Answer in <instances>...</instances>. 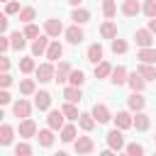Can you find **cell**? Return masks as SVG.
<instances>
[{
  "label": "cell",
  "mask_w": 156,
  "mask_h": 156,
  "mask_svg": "<svg viewBox=\"0 0 156 156\" xmlns=\"http://www.w3.org/2000/svg\"><path fill=\"white\" fill-rule=\"evenodd\" d=\"M10 85H12V76L7 71H2L0 73V88H10Z\"/></svg>",
  "instance_id": "cell-45"
},
{
  "label": "cell",
  "mask_w": 156,
  "mask_h": 156,
  "mask_svg": "<svg viewBox=\"0 0 156 156\" xmlns=\"http://www.w3.org/2000/svg\"><path fill=\"white\" fill-rule=\"evenodd\" d=\"M7 49H10V39H7V37H2V34H0V54H5V51H7Z\"/></svg>",
  "instance_id": "cell-47"
},
{
  "label": "cell",
  "mask_w": 156,
  "mask_h": 156,
  "mask_svg": "<svg viewBox=\"0 0 156 156\" xmlns=\"http://www.w3.org/2000/svg\"><path fill=\"white\" fill-rule=\"evenodd\" d=\"M12 139H15V129L10 124H2L0 122V146H10Z\"/></svg>",
  "instance_id": "cell-23"
},
{
  "label": "cell",
  "mask_w": 156,
  "mask_h": 156,
  "mask_svg": "<svg viewBox=\"0 0 156 156\" xmlns=\"http://www.w3.org/2000/svg\"><path fill=\"white\" fill-rule=\"evenodd\" d=\"M73 149H76V154H93L95 151V141L90 136H78L76 144H73Z\"/></svg>",
  "instance_id": "cell-9"
},
{
  "label": "cell",
  "mask_w": 156,
  "mask_h": 156,
  "mask_svg": "<svg viewBox=\"0 0 156 156\" xmlns=\"http://www.w3.org/2000/svg\"><path fill=\"white\" fill-rule=\"evenodd\" d=\"M37 66H34V58L32 56H24V58H20V71L22 73H32Z\"/></svg>",
  "instance_id": "cell-38"
},
{
  "label": "cell",
  "mask_w": 156,
  "mask_h": 156,
  "mask_svg": "<svg viewBox=\"0 0 156 156\" xmlns=\"http://www.w3.org/2000/svg\"><path fill=\"white\" fill-rule=\"evenodd\" d=\"M5 32H7V15L0 12V34H5Z\"/></svg>",
  "instance_id": "cell-49"
},
{
  "label": "cell",
  "mask_w": 156,
  "mask_h": 156,
  "mask_svg": "<svg viewBox=\"0 0 156 156\" xmlns=\"http://www.w3.org/2000/svg\"><path fill=\"white\" fill-rule=\"evenodd\" d=\"M0 2H10V0H0Z\"/></svg>",
  "instance_id": "cell-53"
},
{
  "label": "cell",
  "mask_w": 156,
  "mask_h": 156,
  "mask_svg": "<svg viewBox=\"0 0 156 156\" xmlns=\"http://www.w3.org/2000/svg\"><path fill=\"white\" fill-rule=\"evenodd\" d=\"M27 37H24V32H12L10 34V49H15V51H22L24 46H27V41H24Z\"/></svg>",
  "instance_id": "cell-24"
},
{
  "label": "cell",
  "mask_w": 156,
  "mask_h": 156,
  "mask_svg": "<svg viewBox=\"0 0 156 156\" xmlns=\"http://www.w3.org/2000/svg\"><path fill=\"white\" fill-rule=\"evenodd\" d=\"M68 83H71V85H83V83H85V73H83L80 68H78V71L71 68V73H68Z\"/></svg>",
  "instance_id": "cell-35"
},
{
  "label": "cell",
  "mask_w": 156,
  "mask_h": 156,
  "mask_svg": "<svg viewBox=\"0 0 156 156\" xmlns=\"http://www.w3.org/2000/svg\"><path fill=\"white\" fill-rule=\"evenodd\" d=\"M127 49H129V44H127L124 39H117V37L112 39V51H115V54H127Z\"/></svg>",
  "instance_id": "cell-39"
},
{
  "label": "cell",
  "mask_w": 156,
  "mask_h": 156,
  "mask_svg": "<svg viewBox=\"0 0 156 156\" xmlns=\"http://www.w3.org/2000/svg\"><path fill=\"white\" fill-rule=\"evenodd\" d=\"M112 119H115V124H117V127H119L122 132L132 127V115H129L127 110H119L117 115H112Z\"/></svg>",
  "instance_id": "cell-17"
},
{
  "label": "cell",
  "mask_w": 156,
  "mask_h": 156,
  "mask_svg": "<svg viewBox=\"0 0 156 156\" xmlns=\"http://www.w3.org/2000/svg\"><path fill=\"white\" fill-rule=\"evenodd\" d=\"M66 2H68V5H73V7H78V5L83 2V0H66Z\"/></svg>",
  "instance_id": "cell-51"
},
{
  "label": "cell",
  "mask_w": 156,
  "mask_h": 156,
  "mask_svg": "<svg viewBox=\"0 0 156 156\" xmlns=\"http://www.w3.org/2000/svg\"><path fill=\"white\" fill-rule=\"evenodd\" d=\"M34 17H37V10H34V7H22V10H20V22L29 24Z\"/></svg>",
  "instance_id": "cell-37"
},
{
  "label": "cell",
  "mask_w": 156,
  "mask_h": 156,
  "mask_svg": "<svg viewBox=\"0 0 156 156\" xmlns=\"http://www.w3.org/2000/svg\"><path fill=\"white\" fill-rule=\"evenodd\" d=\"M61 141H63V144L76 141V127H73V124H63V127H61Z\"/></svg>",
  "instance_id": "cell-31"
},
{
  "label": "cell",
  "mask_w": 156,
  "mask_h": 156,
  "mask_svg": "<svg viewBox=\"0 0 156 156\" xmlns=\"http://www.w3.org/2000/svg\"><path fill=\"white\" fill-rule=\"evenodd\" d=\"M24 37L37 39V37H39V27H37V24H32V22H29V24H24Z\"/></svg>",
  "instance_id": "cell-44"
},
{
  "label": "cell",
  "mask_w": 156,
  "mask_h": 156,
  "mask_svg": "<svg viewBox=\"0 0 156 156\" xmlns=\"http://www.w3.org/2000/svg\"><path fill=\"white\" fill-rule=\"evenodd\" d=\"M20 10H22V7H20V2H17V0L5 2V15H7V17H10V15H20Z\"/></svg>",
  "instance_id": "cell-42"
},
{
  "label": "cell",
  "mask_w": 156,
  "mask_h": 156,
  "mask_svg": "<svg viewBox=\"0 0 156 156\" xmlns=\"http://www.w3.org/2000/svg\"><path fill=\"white\" fill-rule=\"evenodd\" d=\"M139 12H141L139 0H124V2H122V15H124V17H136Z\"/></svg>",
  "instance_id": "cell-18"
},
{
  "label": "cell",
  "mask_w": 156,
  "mask_h": 156,
  "mask_svg": "<svg viewBox=\"0 0 156 156\" xmlns=\"http://www.w3.org/2000/svg\"><path fill=\"white\" fill-rule=\"evenodd\" d=\"M5 119V112H2V105H0V122Z\"/></svg>",
  "instance_id": "cell-52"
},
{
  "label": "cell",
  "mask_w": 156,
  "mask_h": 156,
  "mask_svg": "<svg viewBox=\"0 0 156 156\" xmlns=\"http://www.w3.org/2000/svg\"><path fill=\"white\" fill-rule=\"evenodd\" d=\"M127 85L132 88V90H136V93H144V88H146V80L134 71V73H129L127 76Z\"/></svg>",
  "instance_id": "cell-14"
},
{
  "label": "cell",
  "mask_w": 156,
  "mask_h": 156,
  "mask_svg": "<svg viewBox=\"0 0 156 156\" xmlns=\"http://www.w3.org/2000/svg\"><path fill=\"white\" fill-rule=\"evenodd\" d=\"M71 20H73L76 24H85V22L90 20V12H88V10H83V7H76V10L71 12Z\"/></svg>",
  "instance_id": "cell-30"
},
{
  "label": "cell",
  "mask_w": 156,
  "mask_h": 156,
  "mask_svg": "<svg viewBox=\"0 0 156 156\" xmlns=\"http://www.w3.org/2000/svg\"><path fill=\"white\" fill-rule=\"evenodd\" d=\"M90 115L95 117V122H98V124H105V122H110V119H112V112H110V107H107V105H102V102H95Z\"/></svg>",
  "instance_id": "cell-4"
},
{
  "label": "cell",
  "mask_w": 156,
  "mask_h": 156,
  "mask_svg": "<svg viewBox=\"0 0 156 156\" xmlns=\"http://www.w3.org/2000/svg\"><path fill=\"white\" fill-rule=\"evenodd\" d=\"M37 141H39V146L49 149V146L54 144V129H51V127H49V129H39V132H37Z\"/></svg>",
  "instance_id": "cell-21"
},
{
  "label": "cell",
  "mask_w": 156,
  "mask_h": 156,
  "mask_svg": "<svg viewBox=\"0 0 156 156\" xmlns=\"http://www.w3.org/2000/svg\"><path fill=\"white\" fill-rule=\"evenodd\" d=\"M124 151H127L129 156H141V154H144V146L134 141V144H124Z\"/></svg>",
  "instance_id": "cell-40"
},
{
  "label": "cell",
  "mask_w": 156,
  "mask_h": 156,
  "mask_svg": "<svg viewBox=\"0 0 156 156\" xmlns=\"http://www.w3.org/2000/svg\"><path fill=\"white\" fill-rule=\"evenodd\" d=\"M61 112H63L68 119H78V115H80V112H78V107H76V102H68V100H66V105L61 107Z\"/></svg>",
  "instance_id": "cell-36"
},
{
  "label": "cell",
  "mask_w": 156,
  "mask_h": 156,
  "mask_svg": "<svg viewBox=\"0 0 156 156\" xmlns=\"http://www.w3.org/2000/svg\"><path fill=\"white\" fill-rule=\"evenodd\" d=\"M12 102V98H10V93L5 90V88H0V105H10Z\"/></svg>",
  "instance_id": "cell-46"
},
{
  "label": "cell",
  "mask_w": 156,
  "mask_h": 156,
  "mask_svg": "<svg viewBox=\"0 0 156 156\" xmlns=\"http://www.w3.org/2000/svg\"><path fill=\"white\" fill-rule=\"evenodd\" d=\"M63 98L68 100V102H80V98H83V93H80V85H66L63 88Z\"/></svg>",
  "instance_id": "cell-20"
},
{
  "label": "cell",
  "mask_w": 156,
  "mask_h": 156,
  "mask_svg": "<svg viewBox=\"0 0 156 156\" xmlns=\"http://www.w3.org/2000/svg\"><path fill=\"white\" fill-rule=\"evenodd\" d=\"M132 127L136 129V132H146L149 127H151V117L149 115H144L141 110L136 112V117H132Z\"/></svg>",
  "instance_id": "cell-11"
},
{
  "label": "cell",
  "mask_w": 156,
  "mask_h": 156,
  "mask_svg": "<svg viewBox=\"0 0 156 156\" xmlns=\"http://www.w3.org/2000/svg\"><path fill=\"white\" fill-rule=\"evenodd\" d=\"M127 68L124 66H117V68H112V73H110V80L115 83V85H124L127 83Z\"/></svg>",
  "instance_id": "cell-26"
},
{
  "label": "cell",
  "mask_w": 156,
  "mask_h": 156,
  "mask_svg": "<svg viewBox=\"0 0 156 156\" xmlns=\"http://www.w3.org/2000/svg\"><path fill=\"white\" fill-rule=\"evenodd\" d=\"M149 29L156 34V17H151V20H149Z\"/></svg>",
  "instance_id": "cell-50"
},
{
  "label": "cell",
  "mask_w": 156,
  "mask_h": 156,
  "mask_svg": "<svg viewBox=\"0 0 156 156\" xmlns=\"http://www.w3.org/2000/svg\"><path fill=\"white\" fill-rule=\"evenodd\" d=\"M2 71H10V58L0 54V73H2Z\"/></svg>",
  "instance_id": "cell-48"
},
{
  "label": "cell",
  "mask_w": 156,
  "mask_h": 156,
  "mask_svg": "<svg viewBox=\"0 0 156 156\" xmlns=\"http://www.w3.org/2000/svg\"><path fill=\"white\" fill-rule=\"evenodd\" d=\"M141 10H144V15L151 20V17H156V0H146L144 5H141Z\"/></svg>",
  "instance_id": "cell-41"
},
{
  "label": "cell",
  "mask_w": 156,
  "mask_h": 156,
  "mask_svg": "<svg viewBox=\"0 0 156 156\" xmlns=\"http://www.w3.org/2000/svg\"><path fill=\"white\" fill-rule=\"evenodd\" d=\"M95 117L93 115H88V112H83V115H78V127L83 129V132H93L95 129Z\"/></svg>",
  "instance_id": "cell-27"
},
{
  "label": "cell",
  "mask_w": 156,
  "mask_h": 156,
  "mask_svg": "<svg viewBox=\"0 0 156 156\" xmlns=\"http://www.w3.org/2000/svg\"><path fill=\"white\" fill-rule=\"evenodd\" d=\"M134 41H136V46L141 49V46H151L154 44V32L146 27V29H136L134 32Z\"/></svg>",
  "instance_id": "cell-6"
},
{
  "label": "cell",
  "mask_w": 156,
  "mask_h": 156,
  "mask_svg": "<svg viewBox=\"0 0 156 156\" xmlns=\"http://www.w3.org/2000/svg\"><path fill=\"white\" fill-rule=\"evenodd\" d=\"M136 73L149 83V80H156V66H151V63H144V61H139L136 63Z\"/></svg>",
  "instance_id": "cell-12"
},
{
  "label": "cell",
  "mask_w": 156,
  "mask_h": 156,
  "mask_svg": "<svg viewBox=\"0 0 156 156\" xmlns=\"http://www.w3.org/2000/svg\"><path fill=\"white\" fill-rule=\"evenodd\" d=\"M15 154H17V156H29V154H32V146H29L27 141H20V144L15 146Z\"/></svg>",
  "instance_id": "cell-43"
},
{
  "label": "cell",
  "mask_w": 156,
  "mask_h": 156,
  "mask_svg": "<svg viewBox=\"0 0 156 156\" xmlns=\"http://www.w3.org/2000/svg\"><path fill=\"white\" fill-rule=\"evenodd\" d=\"M12 112H15V117H17V119H24V117H29V115H32V102H29V100H24V98H20V100H15V102H12Z\"/></svg>",
  "instance_id": "cell-3"
},
{
  "label": "cell",
  "mask_w": 156,
  "mask_h": 156,
  "mask_svg": "<svg viewBox=\"0 0 156 156\" xmlns=\"http://www.w3.org/2000/svg\"><path fill=\"white\" fill-rule=\"evenodd\" d=\"M102 15H105L107 20H112V17L117 15V2H115V0H102Z\"/></svg>",
  "instance_id": "cell-34"
},
{
  "label": "cell",
  "mask_w": 156,
  "mask_h": 156,
  "mask_svg": "<svg viewBox=\"0 0 156 156\" xmlns=\"http://www.w3.org/2000/svg\"><path fill=\"white\" fill-rule=\"evenodd\" d=\"M100 34H102V39H115L117 37V24L115 22H102V27H100Z\"/></svg>",
  "instance_id": "cell-29"
},
{
  "label": "cell",
  "mask_w": 156,
  "mask_h": 156,
  "mask_svg": "<svg viewBox=\"0 0 156 156\" xmlns=\"http://www.w3.org/2000/svg\"><path fill=\"white\" fill-rule=\"evenodd\" d=\"M20 93H22V95H34V93H37V83H34L32 78L20 80Z\"/></svg>",
  "instance_id": "cell-32"
},
{
  "label": "cell",
  "mask_w": 156,
  "mask_h": 156,
  "mask_svg": "<svg viewBox=\"0 0 156 156\" xmlns=\"http://www.w3.org/2000/svg\"><path fill=\"white\" fill-rule=\"evenodd\" d=\"M136 58L144 61V63H156V49L154 46H141L136 51Z\"/></svg>",
  "instance_id": "cell-22"
},
{
  "label": "cell",
  "mask_w": 156,
  "mask_h": 156,
  "mask_svg": "<svg viewBox=\"0 0 156 156\" xmlns=\"http://www.w3.org/2000/svg\"><path fill=\"white\" fill-rule=\"evenodd\" d=\"M112 73V66L107 63V61H100V63H95V78H107Z\"/></svg>",
  "instance_id": "cell-33"
},
{
  "label": "cell",
  "mask_w": 156,
  "mask_h": 156,
  "mask_svg": "<svg viewBox=\"0 0 156 156\" xmlns=\"http://www.w3.org/2000/svg\"><path fill=\"white\" fill-rule=\"evenodd\" d=\"M17 132H20V136H22V139H32V136H37V124H34V119L24 117V119L20 122Z\"/></svg>",
  "instance_id": "cell-5"
},
{
  "label": "cell",
  "mask_w": 156,
  "mask_h": 156,
  "mask_svg": "<svg viewBox=\"0 0 156 156\" xmlns=\"http://www.w3.org/2000/svg\"><path fill=\"white\" fill-rule=\"evenodd\" d=\"M34 107H37L39 112L49 110V107H51V93H49V90H39V93H34Z\"/></svg>",
  "instance_id": "cell-8"
},
{
  "label": "cell",
  "mask_w": 156,
  "mask_h": 156,
  "mask_svg": "<svg viewBox=\"0 0 156 156\" xmlns=\"http://www.w3.org/2000/svg\"><path fill=\"white\" fill-rule=\"evenodd\" d=\"M68 73H71V63H68V61H61V63L56 66L54 80H56V83H66V80H68Z\"/></svg>",
  "instance_id": "cell-19"
},
{
  "label": "cell",
  "mask_w": 156,
  "mask_h": 156,
  "mask_svg": "<svg viewBox=\"0 0 156 156\" xmlns=\"http://www.w3.org/2000/svg\"><path fill=\"white\" fill-rule=\"evenodd\" d=\"M46 49H49V34H39L32 41V56H44Z\"/></svg>",
  "instance_id": "cell-7"
},
{
  "label": "cell",
  "mask_w": 156,
  "mask_h": 156,
  "mask_svg": "<svg viewBox=\"0 0 156 156\" xmlns=\"http://www.w3.org/2000/svg\"><path fill=\"white\" fill-rule=\"evenodd\" d=\"M154 139H156V136H154Z\"/></svg>",
  "instance_id": "cell-54"
},
{
  "label": "cell",
  "mask_w": 156,
  "mask_h": 156,
  "mask_svg": "<svg viewBox=\"0 0 156 156\" xmlns=\"http://www.w3.org/2000/svg\"><path fill=\"white\" fill-rule=\"evenodd\" d=\"M127 105H129V110L132 112H139V110H144V105H146V98H141V93H132L129 98H127Z\"/></svg>",
  "instance_id": "cell-15"
},
{
  "label": "cell",
  "mask_w": 156,
  "mask_h": 156,
  "mask_svg": "<svg viewBox=\"0 0 156 156\" xmlns=\"http://www.w3.org/2000/svg\"><path fill=\"white\" fill-rule=\"evenodd\" d=\"M63 117H66V115H63L61 110H51L49 117H46V124H49L51 129H58V132H61V127H63Z\"/></svg>",
  "instance_id": "cell-16"
},
{
  "label": "cell",
  "mask_w": 156,
  "mask_h": 156,
  "mask_svg": "<svg viewBox=\"0 0 156 156\" xmlns=\"http://www.w3.org/2000/svg\"><path fill=\"white\" fill-rule=\"evenodd\" d=\"M44 32H46L49 37H58V34L63 32V24H61V20H56V17H49V20L44 22Z\"/></svg>",
  "instance_id": "cell-13"
},
{
  "label": "cell",
  "mask_w": 156,
  "mask_h": 156,
  "mask_svg": "<svg viewBox=\"0 0 156 156\" xmlns=\"http://www.w3.org/2000/svg\"><path fill=\"white\" fill-rule=\"evenodd\" d=\"M34 73H37L39 83H49V80H54V73H56V68H54V63H51V61H46V63L37 66V68H34Z\"/></svg>",
  "instance_id": "cell-2"
},
{
  "label": "cell",
  "mask_w": 156,
  "mask_h": 156,
  "mask_svg": "<svg viewBox=\"0 0 156 156\" xmlns=\"http://www.w3.org/2000/svg\"><path fill=\"white\" fill-rule=\"evenodd\" d=\"M107 146H110L112 151H122V149H124V134H122L119 127H115V129L107 132Z\"/></svg>",
  "instance_id": "cell-1"
},
{
  "label": "cell",
  "mask_w": 156,
  "mask_h": 156,
  "mask_svg": "<svg viewBox=\"0 0 156 156\" xmlns=\"http://www.w3.org/2000/svg\"><path fill=\"white\" fill-rule=\"evenodd\" d=\"M63 34H66V41L68 44H80L83 39H85V34H83V29L78 27V24H73V27H68V29H63Z\"/></svg>",
  "instance_id": "cell-10"
},
{
  "label": "cell",
  "mask_w": 156,
  "mask_h": 156,
  "mask_svg": "<svg viewBox=\"0 0 156 156\" xmlns=\"http://www.w3.org/2000/svg\"><path fill=\"white\" fill-rule=\"evenodd\" d=\"M102 54H105V51H102V46L95 41V44H90V46H88V54H85V56H88V61H90V63H100V61H102Z\"/></svg>",
  "instance_id": "cell-25"
},
{
  "label": "cell",
  "mask_w": 156,
  "mask_h": 156,
  "mask_svg": "<svg viewBox=\"0 0 156 156\" xmlns=\"http://www.w3.org/2000/svg\"><path fill=\"white\" fill-rule=\"evenodd\" d=\"M61 54H63V46L54 39V41H49V49H46V58L49 61H58L61 58Z\"/></svg>",
  "instance_id": "cell-28"
}]
</instances>
